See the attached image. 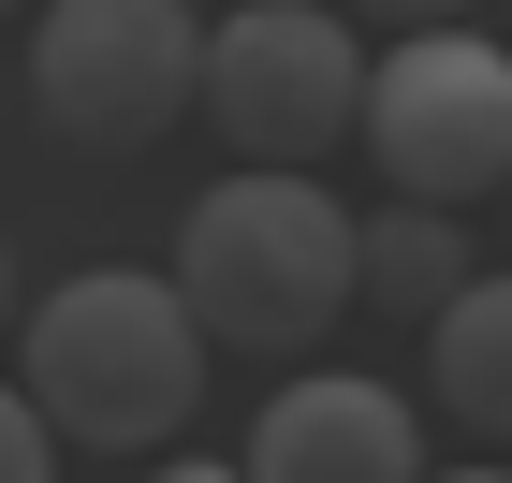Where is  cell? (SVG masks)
<instances>
[{
  "label": "cell",
  "instance_id": "obj_13",
  "mask_svg": "<svg viewBox=\"0 0 512 483\" xmlns=\"http://www.w3.org/2000/svg\"><path fill=\"white\" fill-rule=\"evenodd\" d=\"M454 483H512V469H454Z\"/></svg>",
  "mask_w": 512,
  "mask_h": 483
},
{
  "label": "cell",
  "instance_id": "obj_8",
  "mask_svg": "<svg viewBox=\"0 0 512 483\" xmlns=\"http://www.w3.org/2000/svg\"><path fill=\"white\" fill-rule=\"evenodd\" d=\"M469 279L483 264H469V235H454V205H395V220L352 235V293H381V308H410V322H439Z\"/></svg>",
  "mask_w": 512,
  "mask_h": 483
},
{
  "label": "cell",
  "instance_id": "obj_3",
  "mask_svg": "<svg viewBox=\"0 0 512 483\" xmlns=\"http://www.w3.org/2000/svg\"><path fill=\"white\" fill-rule=\"evenodd\" d=\"M205 132L235 161H264V176H322V161L352 147L366 118V44L337 0H249V15H220L205 30Z\"/></svg>",
  "mask_w": 512,
  "mask_h": 483
},
{
  "label": "cell",
  "instance_id": "obj_15",
  "mask_svg": "<svg viewBox=\"0 0 512 483\" xmlns=\"http://www.w3.org/2000/svg\"><path fill=\"white\" fill-rule=\"evenodd\" d=\"M498 44H512V30H498Z\"/></svg>",
  "mask_w": 512,
  "mask_h": 483
},
{
  "label": "cell",
  "instance_id": "obj_11",
  "mask_svg": "<svg viewBox=\"0 0 512 483\" xmlns=\"http://www.w3.org/2000/svg\"><path fill=\"white\" fill-rule=\"evenodd\" d=\"M147 483H249V469H220V454H176V440H161V469Z\"/></svg>",
  "mask_w": 512,
  "mask_h": 483
},
{
  "label": "cell",
  "instance_id": "obj_12",
  "mask_svg": "<svg viewBox=\"0 0 512 483\" xmlns=\"http://www.w3.org/2000/svg\"><path fill=\"white\" fill-rule=\"evenodd\" d=\"M0 322H15V249H0Z\"/></svg>",
  "mask_w": 512,
  "mask_h": 483
},
{
  "label": "cell",
  "instance_id": "obj_6",
  "mask_svg": "<svg viewBox=\"0 0 512 483\" xmlns=\"http://www.w3.org/2000/svg\"><path fill=\"white\" fill-rule=\"evenodd\" d=\"M249 483H425V425L395 381H352V366H308V381H278L264 425L235 454Z\"/></svg>",
  "mask_w": 512,
  "mask_h": 483
},
{
  "label": "cell",
  "instance_id": "obj_10",
  "mask_svg": "<svg viewBox=\"0 0 512 483\" xmlns=\"http://www.w3.org/2000/svg\"><path fill=\"white\" fill-rule=\"evenodd\" d=\"M337 15H352V30H469V15H483V0H337Z\"/></svg>",
  "mask_w": 512,
  "mask_h": 483
},
{
  "label": "cell",
  "instance_id": "obj_1",
  "mask_svg": "<svg viewBox=\"0 0 512 483\" xmlns=\"http://www.w3.org/2000/svg\"><path fill=\"white\" fill-rule=\"evenodd\" d=\"M15 381H30V410L59 425V440L161 454L205 410V322L176 308V279H147V264H88V279H59L30 308Z\"/></svg>",
  "mask_w": 512,
  "mask_h": 483
},
{
  "label": "cell",
  "instance_id": "obj_9",
  "mask_svg": "<svg viewBox=\"0 0 512 483\" xmlns=\"http://www.w3.org/2000/svg\"><path fill=\"white\" fill-rule=\"evenodd\" d=\"M0 483H59V425L30 410V381H0Z\"/></svg>",
  "mask_w": 512,
  "mask_h": 483
},
{
  "label": "cell",
  "instance_id": "obj_2",
  "mask_svg": "<svg viewBox=\"0 0 512 483\" xmlns=\"http://www.w3.org/2000/svg\"><path fill=\"white\" fill-rule=\"evenodd\" d=\"M352 205L322 191V176H264L235 161L220 191L176 220V308L220 337V352H322V322L352 308Z\"/></svg>",
  "mask_w": 512,
  "mask_h": 483
},
{
  "label": "cell",
  "instance_id": "obj_14",
  "mask_svg": "<svg viewBox=\"0 0 512 483\" xmlns=\"http://www.w3.org/2000/svg\"><path fill=\"white\" fill-rule=\"evenodd\" d=\"M0 15H15V0H0Z\"/></svg>",
  "mask_w": 512,
  "mask_h": 483
},
{
  "label": "cell",
  "instance_id": "obj_7",
  "mask_svg": "<svg viewBox=\"0 0 512 483\" xmlns=\"http://www.w3.org/2000/svg\"><path fill=\"white\" fill-rule=\"evenodd\" d=\"M425 337H439V352H425L439 410H454L469 440H512V279H469Z\"/></svg>",
  "mask_w": 512,
  "mask_h": 483
},
{
  "label": "cell",
  "instance_id": "obj_5",
  "mask_svg": "<svg viewBox=\"0 0 512 483\" xmlns=\"http://www.w3.org/2000/svg\"><path fill=\"white\" fill-rule=\"evenodd\" d=\"M205 88V15L191 0H44L30 30V103L74 147H147Z\"/></svg>",
  "mask_w": 512,
  "mask_h": 483
},
{
  "label": "cell",
  "instance_id": "obj_4",
  "mask_svg": "<svg viewBox=\"0 0 512 483\" xmlns=\"http://www.w3.org/2000/svg\"><path fill=\"white\" fill-rule=\"evenodd\" d=\"M352 147L395 176V205H483L512 191V44L498 30H395L366 59Z\"/></svg>",
  "mask_w": 512,
  "mask_h": 483
}]
</instances>
